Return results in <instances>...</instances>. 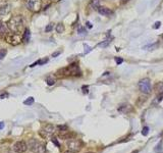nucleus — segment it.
Here are the masks:
<instances>
[{
  "mask_svg": "<svg viewBox=\"0 0 163 153\" xmlns=\"http://www.w3.org/2000/svg\"><path fill=\"white\" fill-rule=\"evenodd\" d=\"M7 28L9 29L10 32L12 33H17V34H22L24 31V20L22 15H13L7 21L6 23Z\"/></svg>",
  "mask_w": 163,
  "mask_h": 153,
  "instance_id": "1",
  "label": "nucleus"
},
{
  "mask_svg": "<svg viewBox=\"0 0 163 153\" xmlns=\"http://www.w3.org/2000/svg\"><path fill=\"white\" fill-rule=\"evenodd\" d=\"M56 75L58 77H80L82 75V72H81L79 63L73 62L69 66L58 70Z\"/></svg>",
  "mask_w": 163,
  "mask_h": 153,
  "instance_id": "2",
  "label": "nucleus"
},
{
  "mask_svg": "<svg viewBox=\"0 0 163 153\" xmlns=\"http://www.w3.org/2000/svg\"><path fill=\"white\" fill-rule=\"evenodd\" d=\"M4 40L6 43L10 44L12 46H16V45H20V43H22V34H17V33L9 32L4 37Z\"/></svg>",
  "mask_w": 163,
  "mask_h": 153,
  "instance_id": "3",
  "label": "nucleus"
},
{
  "mask_svg": "<svg viewBox=\"0 0 163 153\" xmlns=\"http://www.w3.org/2000/svg\"><path fill=\"white\" fill-rule=\"evenodd\" d=\"M28 148L31 149L33 153H46V145L37 141L35 139L30 140L29 144H28Z\"/></svg>",
  "mask_w": 163,
  "mask_h": 153,
  "instance_id": "4",
  "label": "nucleus"
},
{
  "mask_svg": "<svg viewBox=\"0 0 163 153\" xmlns=\"http://www.w3.org/2000/svg\"><path fill=\"white\" fill-rule=\"evenodd\" d=\"M24 5L29 11L37 13L42 9V0H24Z\"/></svg>",
  "mask_w": 163,
  "mask_h": 153,
  "instance_id": "5",
  "label": "nucleus"
},
{
  "mask_svg": "<svg viewBox=\"0 0 163 153\" xmlns=\"http://www.w3.org/2000/svg\"><path fill=\"white\" fill-rule=\"evenodd\" d=\"M139 89L141 92H143L144 94H149L151 92L152 88H151V82L148 78L143 79L139 82Z\"/></svg>",
  "mask_w": 163,
  "mask_h": 153,
  "instance_id": "6",
  "label": "nucleus"
},
{
  "mask_svg": "<svg viewBox=\"0 0 163 153\" xmlns=\"http://www.w3.org/2000/svg\"><path fill=\"white\" fill-rule=\"evenodd\" d=\"M66 146L68 147V149L78 152V151H80L81 148H82V142L76 138H71V139H68L67 142H66Z\"/></svg>",
  "mask_w": 163,
  "mask_h": 153,
  "instance_id": "7",
  "label": "nucleus"
},
{
  "mask_svg": "<svg viewBox=\"0 0 163 153\" xmlns=\"http://www.w3.org/2000/svg\"><path fill=\"white\" fill-rule=\"evenodd\" d=\"M28 149V144L24 141L20 140V141H17L13 144V151L15 153H24Z\"/></svg>",
  "mask_w": 163,
  "mask_h": 153,
  "instance_id": "8",
  "label": "nucleus"
},
{
  "mask_svg": "<svg viewBox=\"0 0 163 153\" xmlns=\"http://www.w3.org/2000/svg\"><path fill=\"white\" fill-rule=\"evenodd\" d=\"M10 11L9 3L6 0H0V19L7 15Z\"/></svg>",
  "mask_w": 163,
  "mask_h": 153,
  "instance_id": "9",
  "label": "nucleus"
},
{
  "mask_svg": "<svg viewBox=\"0 0 163 153\" xmlns=\"http://www.w3.org/2000/svg\"><path fill=\"white\" fill-rule=\"evenodd\" d=\"M54 132H55V127H54L53 125L46 124V125H44L43 129H42V132L40 134H41L42 136L46 137V136H50V135H52Z\"/></svg>",
  "mask_w": 163,
  "mask_h": 153,
  "instance_id": "10",
  "label": "nucleus"
},
{
  "mask_svg": "<svg viewBox=\"0 0 163 153\" xmlns=\"http://www.w3.org/2000/svg\"><path fill=\"white\" fill-rule=\"evenodd\" d=\"M117 110L122 114H127L133 111V106H131L129 103H122V104H120L119 106H118Z\"/></svg>",
  "mask_w": 163,
  "mask_h": 153,
  "instance_id": "11",
  "label": "nucleus"
},
{
  "mask_svg": "<svg viewBox=\"0 0 163 153\" xmlns=\"http://www.w3.org/2000/svg\"><path fill=\"white\" fill-rule=\"evenodd\" d=\"M97 10L100 15H103V17H110V15L113 13L112 10L110 9V8L106 7V6H99V7L97 8Z\"/></svg>",
  "mask_w": 163,
  "mask_h": 153,
  "instance_id": "12",
  "label": "nucleus"
},
{
  "mask_svg": "<svg viewBox=\"0 0 163 153\" xmlns=\"http://www.w3.org/2000/svg\"><path fill=\"white\" fill-rule=\"evenodd\" d=\"M9 29L7 28V25L3 24V23H0V37L4 39V37L9 33Z\"/></svg>",
  "mask_w": 163,
  "mask_h": 153,
  "instance_id": "13",
  "label": "nucleus"
},
{
  "mask_svg": "<svg viewBox=\"0 0 163 153\" xmlns=\"http://www.w3.org/2000/svg\"><path fill=\"white\" fill-rule=\"evenodd\" d=\"M30 39H31V32L28 28H26L24 33H22V42L27 43V42L30 41Z\"/></svg>",
  "mask_w": 163,
  "mask_h": 153,
  "instance_id": "14",
  "label": "nucleus"
},
{
  "mask_svg": "<svg viewBox=\"0 0 163 153\" xmlns=\"http://www.w3.org/2000/svg\"><path fill=\"white\" fill-rule=\"evenodd\" d=\"M55 82H56V79L54 76H48V77H47L46 83L48 86H53L54 84H55Z\"/></svg>",
  "mask_w": 163,
  "mask_h": 153,
  "instance_id": "15",
  "label": "nucleus"
},
{
  "mask_svg": "<svg viewBox=\"0 0 163 153\" xmlns=\"http://www.w3.org/2000/svg\"><path fill=\"white\" fill-rule=\"evenodd\" d=\"M55 30H56V32H57L58 34L63 33V32H64V25L61 24V23H59V24H57V26H56Z\"/></svg>",
  "mask_w": 163,
  "mask_h": 153,
  "instance_id": "16",
  "label": "nucleus"
},
{
  "mask_svg": "<svg viewBox=\"0 0 163 153\" xmlns=\"http://www.w3.org/2000/svg\"><path fill=\"white\" fill-rule=\"evenodd\" d=\"M34 101H35V99L33 97H29L27 100H24V105H28V106H30V105H32L33 103H34Z\"/></svg>",
  "mask_w": 163,
  "mask_h": 153,
  "instance_id": "17",
  "label": "nucleus"
},
{
  "mask_svg": "<svg viewBox=\"0 0 163 153\" xmlns=\"http://www.w3.org/2000/svg\"><path fill=\"white\" fill-rule=\"evenodd\" d=\"M156 91H162V89H163V83L162 82H158L157 84L155 85V88H154Z\"/></svg>",
  "mask_w": 163,
  "mask_h": 153,
  "instance_id": "18",
  "label": "nucleus"
},
{
  "mask_svg": "<svg viewBox=\"0 0 163 153\" xmlns=\"http://www.w3.org/2000/svg\"><path fill=\"white\" fill-rule=\"evenodd\" d=\"M100 0H91V5H92L93 7H96L98 8L100 6Z\"/></svg>",
  "mask_w": 163,
  "mask_h": 153,
  "instance_id": "19",
  "label": "nucleus"
},
{
  "mask_svg": "<svg viewBox=\"0 0 163 153\" xmlns=\"http://www.w3.org/2000/svg\"><path fill=\"white\" fill-rule=\"evenodd\" d=\"M53 28H54V25H53V24L47 25L46 28H45V32H46V33H50V32H51L52 30H53Z\"/></svg>",
  "mask_w": 163,
  "mask_h": 153,
  "instance_id": "20",
  "label": "nucleus"
},
{
  "mask_svg": "<svg viewBox=\"0 0 163 153\" xmlns=\"http://www.w3.org/2000/svg\"><path fill=\"white\" fill-rule=\"evenodd\" d=\"M109 43H110V40H105V41H103L102 43L99 44V46L104 48V47H107L108 45H109Z\"/></svg>",
  "mask_w": 163,
  "mask_h": 153,
  "instance_id": "21",
  "label": "nucleus"
},
{
  "mask_svg": "<svg viewBox=\"0 0 163 153\" xmlns=\"http://www.w3.org/2000/svg\"><path fill=\"white\" fill-rule=\"evenodd\" d=\"M57 130H58V132L60 133V132H63V131L68 130V128H67V126H58L57 127Z\"/></svg>",
  "mask_w": 163,
  "mask_h": 153,
  "instance_id": "22",
  "label": "nucleus"
},
{
  "mask_svg": "<svg viewBox=\"0 0 163 153\" xmlns=\"http://www.w3.org/2000/svg\"><path fill=\"white\" fill-rule=\"evenodd\" d=\"M148 133H149V128H148V127H144L143 131H142V134H143L144 136H147V135H148Z\"/></svg>",
  "mask_w": 163,
  "mask_h": 153,
  "instance_id": "23",
  "label": "nucleus"
},
{
  "mask_svg": "<svg viewBox=\"0 0 163 153\" xmlns=\"http://www.w3.org/2000/svg\"><path fill=\"white\" fill-rule=\"evenodd\" d=\"M115 61H116L117 64H121L123 62V59L120 58V57H115Z\"/></svg>",
  "mask_w": 163,
  "mask_h": 153,
  "instance_id": "24",
  "label": "nucleus"
},
{
  "mask_svg": "<svg viewBox=\"0 0 163 153\" xmlns=\"http://www.w3.org/2000/svg\"><path fill=\"white\" fill-rule=\"evenodd\" d=\"M51 141L53 142V143L55 144V145L57 146V147H59V143H58V142H57V140H56L55 137H52V138H51Z\"/></svg>",
  "mask_w": 163,
  "mask_h": 153,
  "instance_id": "25",
  "label": "nucleus"
},
{
  "mask_svg": "<svg viewBox=\"0 0 163 153\" xmlns=\"http://www.w3.org/2000/svg\"><path fill=\"white\" fill-rule=\"evenodd\" d=\"M157 99H158V101H161V100L163 99V91H161L160 94L157 96Z\"/></svg>",
  "mask_w": 163,
  "mask_h": 153,
  "instance_id": "26",
  "label": "nucleus"
},
{
  "mask_svg": "<svg viewBox=\"0 0 163 153\" xmlns=\"http://www.w3.org/2000/svg\"><path fill=\"white\" fill-rule=\"evenodd\" d=\"M59 54H61V51H56V52H54L51 56H52V57H56V56H58Z\"/></svg>",
  "mask_w": 163,
  "mask_h": 153,
  "instance_id": "27",
  "label": "nucleus"
},
{
  "mask_svg": "<svg viewBox=\"0 0 163 153\" xmlns=\"http://www.w3.org/2000/svg\"><path fill=\"white\" fill-rule=\"evenodd\" d=\"M160 26H161V23L160 22H156L155 23V26H154V29H158Z\"/></svg>",
  "mask_w": 163,
  "mask_h": 153,
  "instance_id": "28",
  "label": "nucleus"
},
{
  "mask_svg": "<svg viewBox=\"0 0 163 153\" xmlns=\"http://www.w3.org/2000/svg\"><path fill=\"white\" fill-rule=\"evenodd\" d=\"M47 61H48V58H45L43 60V59H41V60H39V64H44V63H46Z\"/></svg>",
  "mask_w": 163,
  "mask_h": 153,
  "instance_id": "29",
  "label": "nucleus"
},
{
  "mask_svg": "<svg viewBox=\"0 0 163 153\" xmlns=\"http://www.w3.org/2000/svg\"><path fill=\"white\" fill-rule=\"evenodd\" d=\"M83 92L85 93V94H87V93H88V86H84V87H83Z\"/></svg>",
  "mask_w": 163,
  "mask_h": 153,
  "instance_id": "30",
  "label": "nucleus"
},
{
  "mask_svg": "<svg viewBox=\"0 0 163 153\" xmlns=\"http://www.w3.org/2000/svg\"><path fill=\"white\" fill-rule=\"evenodd\" d=\"M79 32H80V34H85L86 31L83 29V28H80V30H79Z\"/></svg>",
  "mask_w": 163,
  "mask_h": 153,
  "instance_id": "31",
  "label": "nucleus"
},
{
  "mask_svg": "<svg viewBox=\"0 0 163 153\" xmlns=\"http://www.w3.org/2000/svg\"><path fill=\"white\" fill-rule=\"evenodd\" d=\"M64 153H78L77 151H73V150H71V149H68V150H66Z\"/></svg>",
  "mask_w": 163,
  "mask_h": 153,
  "instance_id": "32",
  "label": "nucleus"
},
{
  "mask_svg": "<svg viewBox=\"0 0 163 153\" xmlns=\"http://www.w3.org/2000/svg\"><path fill=\"white\" fill-rule=\"evenodd\" d=\"M4 126H5L4 123H3V122H0V130H2L3 128H4Z\"/></svg>",
  "mask_w": 163,
  "mask_h": 153,
  "instance_id": "33",
  "label": "nucleus"
},
{
  "mask_svg": "<svg viewBox=\"0 0 163 153\" xmlns=\"http://www.w3.org/2000/svg\"><path fill=\"white\" fill-rule=\"evenodd\" d=\"M37 64H39V60L36 61V62H34V63H32V64H31V68H34V66H37Z\"/></svg>",
  "mask_w": 163,
  "mask_h": 153,
  "instance_id": "34",
  "label": "nucleus"
},
{
  "mask_svg": "<svg viewBox=\"0 0 163 153\" xmlns=\"http://www.w3.org/2000/svg\"><path fill=\"white\" fill-rule=\"evenodd\" d=\"M6 96H8L7 94H3V95H0V98H1V99H3V98L4 97H6Z\"/></svg>",
  "mask_w": 163,
  "mask_h": 153,
  "instance_id": "35",
  "label": "nucleus"
},
{
  "mask_svg": "<svg viewBox=\"0 0 163 153\" xmlns=\"http://www.w3.org/2000/svg\"><path fill=\"white\" fill-rule=\"evenodd\" d=\"M50 2H58V1H60V0H49Z\"/></svg>",
  "mask_w": 163,
  "mask_h": 153,
  "instance_id": "36",
  "label": "nucleus"
},
{
  "mask_svg": "<svg viewBox=\"0 0 163 153\" xmlns=\"http://www.w3.org/2000/svg\"><path fill=\"white\" fill-rule=\"evenodd\" d=\"M87 25H88V27H89V28H92V25H91V23L88 22V23H87Z\"/></svg>",
  "mask_w": 163,
  "mask_h": 153,
  "instance_id": "37",
  "label": "nucleus"
},
{
  "mask_svg": "<svg viewBox=\"0 0 163 153\" xmlns=\"http://www.w3.org/2000/svg\"><path fill=\"white\" fill-rule=\"evenodd\" d=\"M131 153H139V151H138V150H134Z\"/></svg>",
  "mask_w": 163,
  "mask_h": 153,
  "instance_id": "38",
  "label": "nucleus"
},
{
  "mask_svg": "<svg viewBox=\"0 0 163 153\" xmlns=\"http://www.w3.org/2000/svg\"><path fill=\"white\" fill-rule=\"evenodd\" d=\"M127 1H129V0H122V2H127Z\"/></svg>",
  "mask_w": 163,
  "mask_h": 153,
  "instance_id": "39",
  "label": "nucleus"
},
{
  "mask_svg": "<svg viewBox=\"0 0 163 153\" xmlns=\"http://www.w3.org/2000/svg\"><path fill=\"white\" fill-rule=\"evenodd\" d=\"M87 153H94V152H87Z\"/></svg>",
  "mask_w": 163,
  "mask_h": 153,
  "instance_id": "40",
  "label": "nucleus"
},
{
  "mask_svg": "<svg viewBox=\"0 0 163 153\" xmlns=\"http://www.w3.org/2000/svg\"><path fill=\"white\" fill-rule=\"evenodd\" d=\"M0 61H1V59H0Z\"/></svg>",
  "mask_w": 163,
  "mask_h": 153,
  "instance_id": "41",
  "label": "nucleus"
},
{
  "mask_svg": "<svg viewBox=\"0 0 163 153\" xmlns=\"http://www.w3.org/2000/svg\"><path fill=\"white\" fill-rule=\"evenodd\" d=\"M162 38H163V36H162Z\"/></svg>",
  "mask_w": 163,
  "mask_h": 153,
  "instance_id": "42",
  "label": "nucleus"
}]
</instances>
